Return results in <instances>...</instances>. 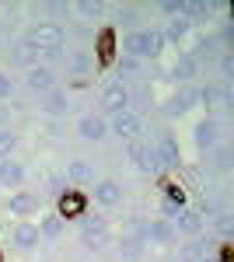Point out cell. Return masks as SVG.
<instances>
[{"label":"cell","mask_w":234,"mask_h":262,"mask_svg":"<svg viewBox=\"0 0 234 262\" xmlns=\"http://www.w3.org/2000/svg\"><path fill=\"white\" fill-rule=\"evenodd\" d=\"M74 108V101H70V91L67 88H53V91H46V95H39V112L46 116V119H67V112Z\"/></svg>","instance_id":"cell-10"},{"label":"cell","mask_w":234,"mask_h":262,"mask_svg":"<svg viewBox=\"0 0 234 262\" xmlns=\"http://www.w3.org/2000/svg\"><path fill=\"white\" fill-rule=\"evenodd\" d=\"M109 119V137H119V140H137L140 133H143V119H140L137 112H130V108H119L112 116H105Z\"/></svg>","instance_id":"cell-7"},{"label":"cell","mask_w":234,"mask_h":262,"mask_svg":"<svg viewBox=\"0 0 234 262\" xmlns=\"http://www.w3.org/2000/svg\"><path fill=\"white\" fill-rule=\"evenodd\" d=\"M4 210H7L11 217H18V221H28V217H32L35 210H39V196H32V192L18 189V192H11V196H7Z\"/></svg>","instance_id":"cell-23"},{"label":"cell","mask_w":234,"mask_h":262,"mask_svg":"<svg viewBox=\"0 0 234 262\" xmlns=\"http://www.w3.org/2000/svg\"><path fill=\"white\" fill-rule=\"evenodd\" d=\"M4 53H7L11 67H18V70H28V67L39 63V49L32 46V39H28L25 32H18V35L11 39V46H4Z\"/></svg>","instance_id":"cell-9"},{"label":"cell","mask_w":234,"mask_h":262,"mask_svg":"<svg viewBox=\"0 0 234 262\" xmlns=\"http://www.w3.org/2000/svg\"><path fill=\"white\" fill-rule=\"evenodd\" d=\"M74 133H77L84 143H105L109 140V119H105V112H84L74 126Z\"/></svg>","instance_id":"cell-8"},{"label":"cell","mask_w":234,"mask_h":262,"mask_svg":"<svg viewBox=\"0 0 234 262\" xmlns=\"http://www.w3.org/2000/svg\"><path fill=\"white\" fill-rule=\"evenodd\" d=\"M231 158H234V154H231V143H227V140H220V143L214 147V150L206 154V168H214L217 175H227V171H231V164H234Z\"/></svg>","instance_id":"cell-32"},{"label":"cell","mask_w":234,"mask_h":262,"mask_svg":"<svg viewBox=\"0 0 234 262\" xmlns=\"http://www.w3.org/2000/svg\"><path fill=\"white\" fill-rule=\"evenodd\" d=\"M101 105H105V112L112 116V112H119V108H130V84L122 81H105L101 84Z\"/></svg>","instance_id":"cell-16"},{"label":"cell","mask_w":234,"mask_h":262,"mask_svg":"<svg viewBox=\"0 0 234 262\" xmlns=\"http://www.w3.org/2000/svg\"><path fill=\"white\" fill-rule=\"evenodd\" d=\"M25 35L32 39V46L39 53H53V49H63L67 46V32H63L59 21H32L25 28Z\"/></svg>","instance_id":"cell-3"},{"label":"cell","mask_w":234,"mask_h":262,"mask_svg":"<svg viewBox=\"0 0 234 262\" xmlns=\"http://www.w3.org/2000/svg\"><path fill=\"white\" fill-rule=\"evenodd\" d=\"M126 158H130V164H133V168H140V164H143V140H130L126 143Z\"/></svg>","instance_id":"cell-38"},{"label":"cell","mask_w":234,"mask_h":262,"mask_svg":"<svg viewBox=\"0 0 234 262\" xmlns=\"http://www.w3.org/2000/svg\"><path fill=\"white\" fill-rule=\"evenodd\" d=\"M196 56V63L203 67V63H214L224 49H220V42H217L214 32H199V35H193V49H189Z\"/></svg>","instance_id":"cell-22"},{"label":"cell","mask_w":234,"mask_h":262,"mask_svg":"<svg viewBox=\"0 0 234 262\" xmlns=\"http://www.w3.org/2000/svg\"><path fill=\"white\" fill-rule=\"evenodd\" d=\"M11 245L18 248V252H35L42 245V238H39V227L32 221H18L14 227H11Z\"/></svg>","instance_id":"cell-21"},{"label":"cell","mask_w":234,"mask_h":262,"mask_svg":"<svg viewBox=\"0 0 234 262\" xmlns=\"http://www.w3.org/2000/svg\"><path fill=\"white\" fill-rule=\"evenodd\" d=\"M59 175H63L67 185H91L95 182V164L88 161V158H70Z\"/></svg>","instance_id":"cell-20"},{"label":"cell","mask_w":234,"mask_h":262,"mask_svg":"<svg viewBox=\"0 0 234 262\" xmlns=\"http://www.w3.org/2000/svg\"><path fill=\"white\" fill-rule=\"evenodd\" d=\"M217 245V238H206V234H199V238H185V242L178 245L175 252V262H203L210 255V248Z\"/></svg>","instance_id":"cell-18"},{"label":"cell","mask_w":234,"mask_h":262,"mask_svg":"<svg viewBox=\"0 0 234 262\" xmlns=\"http://www.w3.org/2000/svg\"><path fill=\"white\" fill-rule=\"evenodd\" d=\"M151 140L157 143V150H161V158H164V164L168 168H178V161H182V147H178V140H175V133L164 126L157 137H151Z\"/></svg>","instance_id":"cell-27"},{"label":"cell","mask_w":234,"mask_h":262,"mask_svg":"<svg viewBox=\"0 0 234 262\" xmlns=\"http://www.w3.org/2000/svg\"><path fill=\"white\" fill-rule=\"evenodd\" d=\"M109 11L116 14L119 28H126V35L137 32V28H143V25H140V21H143V7H137V4H119V7H109Z\"/></svg>","instance_id":"cell-31"},{"label":"cell","mask_w":234,"mask_h":262,"mask_svg":"<svg viewBox=\"0 0 234 262\" xmlns=\"http://www.w3.org/2000/svg\"><path fill=\"white\" fill-rule=\"evenodd\" d=\"M25 179H28L25 161H14V158L0 161V189H14V192H18L21 185H25Z\"/></svg>","instance_id":"cell-28"},{"label":"cell","mask_w":234,"mask_h":262,"mask_svg":"<svg viewBox=\"0 0 234 262\" xmlns=\"http://www.w3.org/2000/svg\"><path fill=\"white\" fill-rule=\"evenodd\" d=\"M199 105V84H175V91L164 101V116L168 119H182Z\"/></svg>","instance_id":"cell-4"},{"label":"cell","mask_w":234,"mask_h":262,"mask_svg":"<svg viewBox=\"0 0 234 262\" xmlns=\"http://www.w3.org/2000/svg\"><path fill=\"white\" fill-rule=\"evenodd\" d=\"M35 227H39V238H42V242H59V238H63V231H67V224L59 221L56 213L39 217V224H35Z\"/></svg>","instance_id":"cell-34"},{"label":"cell","mask_w":234,"mask_h":262,"mask_svg":"<svg viewBox=\"0 0 234 262\" xmlns=\"http://www.w3.org/2000/svg\"><path fill=\"white\" fill-rule=\"evenodd\" d=\"M203 262H227V255H214V252H210V255H206Z\"/></svg>","instance_id":"cell-41"},{"label":"cell","mask_w":234,"mask_h":262,"mask_svg":"<svg viewBox=\"0 0 234 262\" xmlns=\"http://www.w3.org/2000/svg\"><path fill=\"white\" fill-rule=\"evenodd\" d=\"M14 91H18V84H14V77L0 70V101H11V98H14Z\"/></svg>","instance_id":"cell-39"},{"label":"cell","mask_w":234,"mask_h":262,"mask_svg":"<svg viewBox=\"0 0 234 262\" xmlns=\"http://www.w3.org/2000/svg\"><path fill=\"white\" fill-rule=\"evenodd\" d=\"M151 108H154V88L147 81L130 84V112H137L143 119V112H151Z\"/></svg>","instance_id":"cell-26"},{"label":"cell","mask_w":234,"mask_h":262,"mask_svg":"<svg viewBox=\"0 0 234 262\" xmlns=\"http://www.w3.org/2000/svg\"><path fill=\"white\" fill-rule=\"evenodd\" d=\"M172 231H175V234H182V238H199V234H203V213H199V210H196V206H178L175 210V217H172Z\"/></svg>","instance_id":"cell-11"},{"label":"cell","mask_w":234,"mask_h":262,"mask_svg":"<svg viewBox=\"0 0 234 262\" xmlns=\"http://www.w3.org/2000/svg\"><path fill=\"white\" fill-rule=\"evenodd\" d=\"M143 238H147V245H157V248H172L178 242V234L172 231V224L164 221V217L143 221Z\"/></svg>","instance_id":"cell-15"},{"label":"cell","mask_w":234,"mask_h":262,"mask_svg":"<svg viewBox=\"0 0 234 262\" xmlns=\"http://www.w3.org/2000/svg\"><path fill=\"white\" fill-rule=\"evenodd\" d=\"M137 171L140 175H151V179H161L168 171V164H164V158H161V150H157V143L151 137L143 140V164H140Z\"/></svg>","instance_id":"cell-25"},{"label":"cell","mask_w":234,"mask_h":262,"mask_svg":"<svg viewBox=\"0 0 234 262\" xmlns=\"http://www.w3.org/2000/svg\"><path fill=\"white\" fill-rule=\"evenodd\" d=\"M161 35H164V46H182V42H189L193 28H189L182 18H172V21L161 25Z\"/></svg>","instance_id":"cell-33"},{"label":"cell","mask_w":234,"mask_h":262,"mask_svg":"<svg viewBox=\"0 0 234 262\" xmlns=\"http://www.w3.org/2000/svg\"><path fill=\"white\" fill-rule=\"evenodd\" d=\"M39 262H49V259H39Z\"/></svg>","instance_id":"cell-43"},{"label":"cell","mask_w":234,"mask_h":262,"mask_svg":"<svg viewBox=\"0 0 234 262\" xmlns=\"http://www.w3.org/2000/svg\"><path fill=\"white\" fill-rule=\"evenodd\" d=\"M91 200H95L101 210H116V206H122V200H126V189H122L116 179H101V182H95V189H91Z\"/></svg>","instance_id":"cell-14"},{"label":"cell","mask_w":234,"mask_h":262,"mask_svg":"<svg viewBox=\"0 0 234 262\" xmlns=\"http://www.w3.org/2000/svg\"><path fill=\"white\" fill-rule=\"evenodd\" d=\"M4 46H7V42H4V32H0V56H4Z\"/></svg>","instance_id":"cell-42"},{"label":"cell","mask_w":234,"mask_h":262,"mask_svg":"<svg viewBox=\"0 0 234 262\" xmlns=\"http://www.w3.org/2000/svg\"><path fill=\"white\" fill-rule=\"evenodd\" d=\"M164 49H168V46H164V35H161V25H143L137 32L122 35V53L133 56V60H140V63L161 60Z\"/></svg>","instance_id":"cell-1"},{"label":"cell","mask_w":234,"mask_h":262,"mask_svg":"<svg viewBox=\"0 0 234 262\" xmlns=\"http://www.w3.org/2000/svg\"><path fill=\"white\" fill-rule=\"evenodd\" d=\"M63 70H67V84H70V81L91 84L95 60H91V53H88L84 46H77V49H67V53H63Z\"/></svg>","instance_id":"cell-5"},{"label":"cell","mask_w":234,"mask_h":262,"mask_svg":"<svg viewBox=\"0 0 234 262\" xmlns=\"http://www.w3.org/2000/svg\"><path fill=\"white\" fill-rule=\"evenodd\" d=\"M42 129H46V137L59 140V137H63V119H46V126H42Z\"/></svg>","instance_id":"cell-40"},{"label":"cell","mask_w":234,"mask_h":262,"mask_svg":"<svg viewBox=\"0 0 234 262\" xmlns=\"http://www.w3.org/2000/svg\"><path fill=\"white\" fill-rule=\"evenodd\" d=\"M84 213H88V196L77 192V189H67V192L56 200V217L63 224L74 221V217H84Z\"/></svg>","instance_id":"cell-17"},{"label":"cell","mask_w":234,"mask_h":262,"mask_svg":"<svg viewBox=\"0 0 234 262\" xmlns=\"http://www.w3.org/2000/svg\"><path fill=\"white\" fill-rule=\"evenodd\" d=\"M203 221H206V227L214 231L217 242H231V238H234V213H231V206L214 210V213H210V217H203Z\"/></svg>","instance_id":"cell-24"},{"label":"cell","mask_w":234,"mask_h":262,"mask_svg":"<svg viewBox=\"0 0 234 262\" xmlns=\"http://www.w3.org/2000/svg\"><path fill=\"white\" fill-rule=\"evenodd\" d=\"M56 84H59V77H56V67L35 63V67H28V70H25V88H28L32 95H46V91H53Z\"/></svg>","instance_id":"cell-13"},{"label":"cell","mask_w":234,"mask_h":262,"mask_svg":"<svg viewBox=\"0 0 234 262\" xmlns=\"http://www.w3.org/2000/svg\"><path fill=\"white\" fill-rule=\"evenodd\" d=\"M14 150H18V133L14 129H0V161L14 158Z\"/></svg>","instance_id":"cell-36"},{"label":"cell","mask_w":234,"mask_h":262,"mask_svg":"<svg viewBox=\"0 0 234 262\" xmlns=\"http://www.w3.org/2000/svg\"><path fill=\"white\" fill-rule=\"evenodd\" d=\"M199 105L206 108V116L231 112L234 91H231V88H224V84H217V81H206V84H199Z\"/></svg>","instance_id":"cell-6"},{"label":"cell","mask_w":234,"mask_h":262,"mask_svg":"<svg viewBox=\"0 0 234 262\" xmlns=\"http://www.w3.org/2000/svg\"><path fill=\"white\" fill-rule=\"evenodd\" d=\"M214 67H217V84L231 88V81H234V53H220V56L214 60Z\"/></svg>","instance_id":"cell-35"},{"label":"cell","mask_w":234,"mask_h":262,"mask_svg":"<svg viewBox=\"0 0 234 262\" xmlns=\"http://www.w3.org/2000/svg\"><path fill=\"white\" fill-rule=\"evenodd\" d=\"M70 14H74L84 28H95L98 21L109 14V4H101V0H74V4H70Z\"/></svg>","instance_id":"cell-19"},{"label":"cell","mask_w":234,"mask_h":262,"mask_svg":"<svg viewBox=\"0 0 234 262\" xmlns=\"http://www.w3.org/2000/svg\"><path fill=\"white\" fill-rule=\"evenodd\" d=\"M0 192H4V189H0Z\"/></svg>","instance_id":"cell-44"},{"label":"cell","mask_w":234,"mask_h":262,"mask_svg":"<svg viewBox=\"0 0 234 262\" xmlns=\"http://www.w3.org/2000/svg\"><path fill=\"white\" fill-rule=\"evenodd\" d=\"M220 140H227V119L224 116H199L193 122V143L199 154H210Z\"/></svg>","instance_id":"cell-2"},{"label":"cell","mask_w":234,"mask_h":262,"mask_svg":"<svg viewBox=\"0 0 234 262\" xmlns=\"http://www.w3.org/2000/svg\"><path fill=\"white\" fill-rule=\"evenodd\" d=\"M42 185H46V192H49V196H56V200L67 192V182H63L59 171H46V175H42Z\"/></svg>","instance_id":"cell-37"},{"label":"cell","mask_w":234,"mask_h":262,"mask_svg":"<svg viewBox=\"0 0 234 262\" xmlns=\"http://www.w3.org/2000/svg\"><path fill=\"white\" fill-rule=\"evenodd\" d=\"M143 252H147V245L137 242V238H130V234H119L116 242H112V255L122 259V262H140Z\"/></svg>","instance_id":"cell-30"},{"label":"cell","mask_w":234,"mask_h":262,"mask_svg":"<svg viewBox=\"0 0 234 262\" xmlns=\"http://www.w3.org/2000/svg\"><path fill=\"white\" fill-rule=\"evenodd\" d=\"M168 74H172V84H196L203 67L196 63V56L189 49H182V53H175V60L168 63Z\"/></svg>","instance_id":"cell-12"},{"label":"cell","mask_w":234,"mask_h":262,"mask_svg":"<svg viewBox=\"0 0 234 262\" xmlns=\"http://www.w3.org/2000/svg\"><path fill=\"white\" fill-rule=\"evenodd\" d=\"M116 81H122V84H137V81H143V74H147V63H140V60H133V56H126V53H119L116 56Z\"/></svg>","instance_id":"cell-29"}]
</instances>
